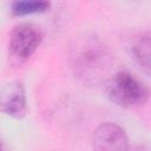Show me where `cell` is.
I'll return each mask as SVG.
<instances>
[{
    "label": "cell",
    "instance_id": "cell-8",
    "mask_svg": "<svg viewBox=\"0 0 151 151\" xmlns=\"http://www.w3.org/2000/svg\"><path fill=\"white\" fill-rule=\"evenodd\" d=\"M0 151H9V150L5 146V144L1 142V139H0Z\"/></svg>",
    "mask_w": 151,
    "mask_h": 151
},
{
    "label": "cell",
    "instance_id": "cell-4",
    "mask_svg": "<svg viewBox=\"0 0 151 151\" xmlns=\"http://www.w3.org/2000/svg\"><path fill=\"white\" fill-rule=\"evenodd\" d=\"M93 151H129V139L123 127L114 123H103L93 132Z\"/></svg>",
    "mask_w": 151,
    "mask_h": 151
},
{
    "label": "cell",
    "instance_id": "cell-1",
    "mask_svg": "<svg viewBox=\"0 0 151 151\" xmlns=\"http://www.w3.org/2000/svg\"><path fill=\"white\" fill-rule=\"evenodd\" d=\"M71 63L74 74L87 85H98L112 78L114 58L99 38L78 40L72 47Z\"/></svg>",
    "mask_w": 151,
    "mask_h": 151
},
{
    "label": "cell",
    "instance_id": "cell-6",
    "mask_svg": "<svg viewBox=\"0 0 151 151\" xmlns=\"http://www.w3.org/2000/svg\"><path fill=\"white\" fill-rule=\"evenodd\" d=\"M150 47H151V35L149 31L138 32L130 38L129 48L131 55L147 76H150V70H151Z\"/></svg>",
    "mask_w": 151,
    "mask_h": 151
},
{
    "label": "cell",
    "instance_id": "cell-5",
    "mask_svg": "<svg viewBox=\"0 0 151 151\" xmlns=\"http://www.w3.org/2000/svg\"><path fill=\"white\" fill-rule=\"evenodd\" d=\"M0 112L13 118H21L27 112L25 86L21 81L7 83L0 91Z\"/></svg>",
    "mask_w": 151,
    "mask_h": 151
},
{
    "label": "cell",
    "instance_id": "cell-7",
    "mask_svg": "<svg viewBox=\"0 0 151 151\" xmlns=\"http://www.w3.org/2000/svg\"><path fill=\"white\" fill-rule=\"evenodd\" d=\"M51 4L48 1H38V0H22L14 1L11 5V12L13 15L22 17L35 13H44L50 8Z\"/></svg>",
    "mask_w": 151,
    "mask_h": 151
},
{
    "label": "cell",
    "instance_id": "cell-2",
    "mask_svg": "<svg viewBox=\"0 0 151 151\" xmlns=\"http://www.w3.org/2000/svg\"><path fill=\"white\" fill-rule=\"evenodd\" d=\"M110 80L109 99L117 106L134 109L147 101L149 88L130 72L119 71Z\"/></svg>",
    "mask_w": 151,
    "mask_h": 151
},
{
    "label": "cell",
    "instance_id": "cell-3",
    "mask_svg": "<svg viewBox=\"0 0 151 151\" xmlns=\"http://www.w3.org/2000/svg\"><path fill=\"white\" fill-rule=\"evenodd\" d=\"M42 40L40 28L31 22H22L17 25L9 35V52L11 55L19 60H27L39 47Z\"/></svg>",
    "mask_w": 151,
    "mask_h": 151
}]
</instances>
